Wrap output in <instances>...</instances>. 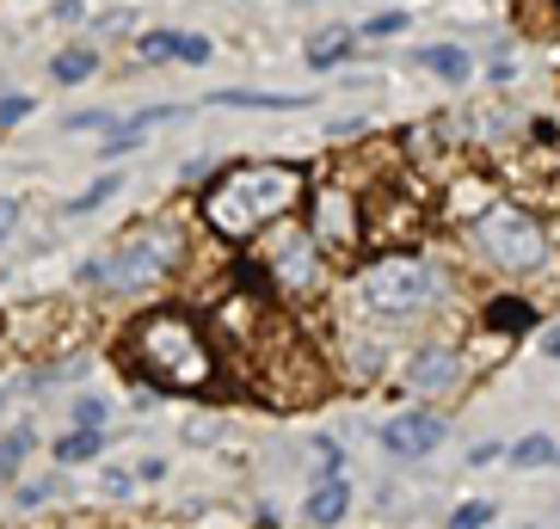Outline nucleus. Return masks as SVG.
I'll use <instances>...</instances> for the list:
<instances>
[{"instance_id":"1","label":"nucleus","mask_w":560,"mask_h":529,"mask_svg":"<svg viewBox=\"0 0 560 529\" xmlns=\"http://www.w3.org/2000/svg\"><path fill=\"white\" fill-rule=\"evenodd\" d=\"M302 191V173L296 166H247V173H229V179L210 191V203H203V215H210L222 234H253L259 222H271V215H283L290 203H296Z\"/></svg>"},{"instance_id":"2","label":"nucleus","mask_w":560,"mask_h":529,"mask_svg":"<svg viewBox=\"0 0 560 529\" xmlns=\"http://www.w3.org/2000/svg\"><path fill=\"white\" fill-rule=\"evenodd\" d=\"M130 351H136V364H149L161 381H179V388L210 381V351H203L198 327L179 320V315H149L136 327Z\"/></svg>"},{"instance_id":"3","label":"nucleus","mask_w":560,"mask_h":529,"mask_svg":"<svg viewBox=\"0 0 560 529\" xmlns=\"http://www.w3.org/2000/svg\"><path fill=\"white\" fill-rule=\"evenodd\" d=\"M173 264H179V228H136L117 252L86 259L81 283H100V290H142V283L166 278Z\"/></svg>"},{"instance_id":"4","label":"nucleus","mask_w":560,"mask_h":529,"mask_svg":"<svg viewBox=\"0 0 560 529\" xmlns=\"http://www.w3.org/2000/svg\"><path fill=\"white\" fill-rule=\"evenodd\" d=\"M363 302L376 308V315L400 320L412 315V308H425V302H438V290H444V278H438V264L431 259H412V252H395V259H376L370 271L358 278Z\"/></svg>"},{"instance_id":"5","label":"nucleus","mask_w":560,"mask_h":529,"mask_svg":"<svg viewBox=\"0 0 560 529\" xmlns=\"http://www.w3.org/2000/svg\"><path fill=\"white\" fill-rule=\"evenodd\" d=\"M475 247L493 264H505V271H536V264L548 259V240H542V228H536V215L505 210V203H493V210L475 222Z\"/></svg>"},{"instance_id":"6","label":"nucleus","mask_w":560,"mask_h":529,"mask_svg":"<svg viewBox=\"0 0 560 529\" xmlns=\"http://www.w3.org/2000/svg\"><path fill=\"white\" fill-rule=\"evenodd\" d=\"M444 437H450L444 413H400V419L382 425V449H388V456H431Z\"/></svg>"},{"instance_id":"7","label":"nucleus","mask_w":560,"mask_h":529,"mask_svg":"<svg viewBox=\"0 0 560 529\" xmlns=\"http://www.w3.org/2000/svg\"><path fill=\"white\" fill-rule=\"evenodd\" d=\"M314 228L327 234V240H351V234H358V222H351V198L339 191V185L314 198Z\"/></svg>"},{"instance_id":"8","label":"nucleus","mask_w":560,"mask_h":529,"mask_svg":"<svg viewBox=\"0 0 560 529\" xmlns=\"http://www.w3.org/2000/svg\"><path fill=\"white\" fill-rule=\"evenodd\" d=\"M346 505H351V486H346L339 474H327V480L308 493V505H302V512H308V524L327 529V524H339V517H346Z\"/></svg>"},{"instance_id":"9","label":"nucleus","mask_w":560,"mask_h":529,"mask_svg":"<svg viewBox=\"0 0 560 529\" xmlns=\"http://www.w3.org/2000/svg\"><path fill=\"white\" fill-rule=\"evenodd\" d=\"M407 381L419 388V395H438V388H450V381H456V357H450V351H419V357H412V369H407Z\"/></svg>"},{"instance_id":"10","label":"nucleus","mask_w":560,"mask_h":529,"mask_svg":"<svg viewBox=\"0 0 560 529\" xmlns=\"http://www.w3.org/2000/svg\"><path fill=\"white\" fill-rule=\"evenodd\" d=\"M271 271H278V283H290V290L314 283V252H308V240H283V247L271 252Z\"/></svg>"},{"instance_id":"11","label":"nucleus","mask_w":560,"mask_h":529,"mask_svg":"<svg viewBox=\"0 0 560 529\" xmlns=\"http://www.w3.org/2000/svg\"><path fill=\"white\" fill-rule=\"evenodd\" d=\"M419 68H431L438 81H468V74H475L468 50H456V44H425V50H419Z\"/></svg>"},{"instance_id":"12","label":"nucleus","mask_w":560,"mask_h":529,"mask_svg":"<svg viewBox=\"0 0 560 529\" xmlns=\"http://www.w3.org/2000/svg\"><path fill=\"white\" fill-rule=\"evenodd\" d=\"M511 462H517V468H555L560 462V444H555V437H542V431H529V437L511 444Z\"/></svg>"},{"instance_id":"13","label":"nucleus","mask_w":560,"mask_h":529,"mask_svg":"<svg viewBox=\"0 0 560 529\" xmlns=\"http://www.w3.org/2000/svg\"><path fill=\"white\" fill-rule=\"evenodd\" d=\"M142 56H179V62H203V56H210V44H203V37L161 32V37H149V44H142Z\"/></svg>"},{"instance_id":"14","label":"nucleus","mask_w":560,"mask_h":529,"mask_svg":"<svg viewBox=\"0 0 560 529\" xmlns=\"http://www.w3.org/2000/svg\"><path fill=\"white\" fill-rule=\"evenodd\" d=\"M215 105H253V111H296V105H308L302 93H210Z\"/></svg>"},{"instance_id":"15","label":"nucleus","mask_w":560,"mask_h":529,"mask_svg":"<svg viewBox=\"0 0 560 529\" xmlns=\"http://www.w3.org/2000/svg\"><path fill=\"white\" fill-rule=\"evenodd\" d=\"M93 68H100V56H93V50H62V56L50 62V74H56L62 86H74V81H86Z\"/></svg>"},{"instance_id":"16","label":"nucleus","mask_w":560,"mask_h":529,"mask_svg":"<svg viewBox=\"0 0 560 529\" xmlns=\"http://www.w3.org/2000/svg\"><path fill=\"white\" fill-rule=\"evenodd\" d=\"M86 456H100V431H68L62 444H56V462H86Z\"/></svg>"},{"instance_id":"17","label":"nucleus","mask_w":560,"mask_h":529,"mask_svg":"<svg viewBox=\"0 0 560 529\" xmlns=\"http://www.w3.org/2000/svg\"><path fill=\"white\" fill-rule=\"evenodd\" d=\"M25 456H32V431H7L0 437V480H13Z\"/></svg>"},{"instance_id":"18","label":"nucleus","mask_w":560,"mask_h":529,"mask_svg":"<svg viewBox=\"0 0 560 529\" xmlns=\"http://www.w3.org/2000/svg\"><path fill=\"white\" fill-rule=\"evenodd\" d=\"M487 524H493V505H487V498H468V505H456V512H450L444 529H487Z\"/></svg>"},{"instance_id":"19","label":"nucleus","mask_w":560,"mask_h":529,"mask_svg":"<svg viewBox=\"0 0 560 529\" xmlns=\"http://www.w3.org/2000/svg\"><path fill=\"white\" fill-rule=\"evenodd\" d=\"M346 44H351L346 32H332V37H314V44H308V62H314V68L339 62V56H346Z\"/></svg>"},{"instance_id":"20","label":"nucleus","mask_w":560,"mask_h":529,"mask_svg":"<svg viewBox=\"0 0 560 529\" xmlns=\"http://www.w3.org/2000/svg\"><path fill=\"white\" fill-rule=\"evenodd\" d=\"M105 413H112V407H105L100 395H86V400H74V425H81V431H100V425H105Z\"/></svg>"},{"instance_id":"21","label":"nucleus","mask_w":560,"mask_h":529,"mask_svg":"<svg viewBox=\"0 0 560 529\" xmlns=\"http://www.w3.org/2000/svg\"><path fill=\"white\" fill-rule=\"evenodd\" d=\"M56 493H62V480H32V486H25V493H19V505H25V512H32V505H50Z\"/></svg>"},{"instance_id":"22","label":"nucleus","mask_w":560,"mask_h":529,"mask_svg":"<svg viewBox=\"0 0 560 529\" xmlns=\"http://www.w3.org/2000/svg\"><path fill=\"white\" fill-rule=\"evenodd\" d=\"M130 486H136V474H130V468H105V474H100V493H112V498H124Z\"/></svg>"},{"instance_id":"23","label":"nucleus","mask_w":560,"mask_h":529,"mask_svg":"<svg viewBox=\"0 0 560 529\" xmlns=\"http://www.w3.org/2000/svg\"><path fill=\"white\" fill-rule=\"evenodd\" d=\"M493 320L499 327H529V308L524 302H493Z\"/></svg>"},{"instance_id":"24","label":"nucleus","mask_w":560,"mask_h":529,"mask_svg":"<svg viewBox=\"0 0 560 529\" xmlns=\"http://www.w3.org/2000/svg\"><path fill=\"white\" fill-rule=\"evenodd\" d=\"M363 32L370 37H395V32H407V13H382V19H370Z\"/></svg>"},{"instance_id":"25","label":"nucleus","mask_w":560,"mask_h":529,"mask_svg":"<svg viewBox=\"0 0 560 529\" xmlns=\"http://www.w3.org/2000/svg\"><path fill=\"white\" fill-rule=\"evenodd\" d=\"M112 191H117V179H100L93 191H81V198H74V215H81V210H93V203H105Z\"/></svg>"},{"instance_id":"26","label":"nucleus","mask_w":560,"mask_h":529,"mask_svg":"<svg viewBox=\"0 0 560 529\" xmlns=\"http://www.w3.org/2000/svg\"><path fill=\"white\" fill-rule=\"evenodd\" d=\"M68 130H112V111H81V117H62Z\"/></svg>"},{"instance_id":"27","label":"nucleus","mask_w":560,"mask_h":529,"mask_svg":"<svg viewBox=\"0 0 560 529\" xmlns=\"http://www.w3.org/2000/svg\"><path fill=\"white\" fill-rule=\"evenodd\" d=\"M19 117H32V99L13 93V99H0V124H19Z\"/></svg>"},{"instance_id":"28","label":"nucleus","mask_w":560,"mask_h":529,"mask_svg":"<svg viewBox=\"0 0 560 529\" xmlns=\"http://www.w3.org/2000/svg\"><path fill=\"white\" fill-rule=\"evenodd\" d=\"M13 222H19V198H0V240L13 234Z\"/></svg>"},{"instance_id":"29","label":"nucleus","mask_w":560,"mask_h":529,"mask_svg":"<svg viewBox=\"0 0 560 529\" xmlns=\"http://www.w3.org/2000/svg\"><path fill=\"white\" fill-rule=\"evenodd\" d=\"M493 456H499V444H475V449H468V462H475V468H487Z\"/></svg>"},{"instance_id":"30","label":"nucleus","mask_w":560,"mask_h":529,"mask_svg":"<svg viewBox=\"0 0 560 529\" xmlns=\"http://www.w3.org/2000/svg\"><path fill=\"white\" fill-rule=\"evenodd\" d=\"M542 351H548V364H560V327L542 332Z\"/></svg>"},{"instance_id":"31","label":"nucleus","mask_w":560,"mask_h":529,"mask_svg":"<svg viewBox=\"0 0 560 529\" xmlns=\"http://www.w3.org/2000/svg\"><path fill=\"white\" fill-rule=\"evenodd\" d=\"M86 0H56V19H68V13H81Z\"/></svg>"},{"instance_id":"32","label":"nucleus","mask_w":560,"mask_h":529,"mask_svg":"<svg viewBox=\"0 0 560 529\" xmlns=\"http://www.w3.org/2000/svg\"><path fill=\"white\" fill-rule=\"evenodd\" d=\"M0 407H7V388H0Z\"/></svg>"}]
</instances>
